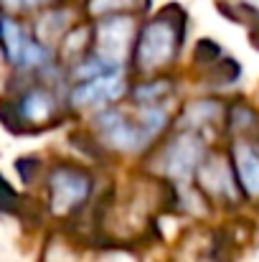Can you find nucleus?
Here are the masks:
<instances>
[{"label": "nucleus", "instance_id": "nucleus-1", "mask_svg": "<svg viewBox=\"0 0 259 262\" xmlns=\"http://www.w3.org/2000/svg\"><path fill=\"white\" fill-rule=\"evenodd\" d=\"M94 138L102 143L104 150L112 153H143L148 150L171 125L168 104L158 107H107L99 110L91 120Z\"/></svg>", "mask_w": 259, "mask_h": 262}, {"label": "nucleus", "instance_id": "nucleus-2", "mask_svg": "<svg viewBox=\"0 0 259 262\" xmlns=\"http://www.w3.org/2000/svg\"><path fill=\"white\" fill-rule=\"evenodd\" d=\"M185 38V13L180 5L163 8L153 20L143 23L132 49V69L143 77H158L180 56Z\"/></svg>", "mask_w": 259, "mask_h": 262}, {"label": "nucleus", "instance_id": "nucleus-3", "mask_svg": "<svg viewBox=\"0 0 259 262\" xmlns=\"http://www.w3.org/2000/svg\"><path fill=\"white\" fill-rule=\"evenodd\" d=\"M64 115V102L49 82H31L10 99H0V122L10 133H38L54 127Z\"/></svg>", "mask_w": 259, "mask_h": 262}, {"label": "nucleus", "instance_id": "nucleus-4", "mask_svg": "<svg viewBox=\"0 0 259 262\" xmlns=\"http://www.w3.org/2000/svg\"><path fill=\"white\" fill-rule=\"evenodd\" d=\"M0 51L18 74H41L56 64V51L49 49L18 18L0 13Z\"/></svg>", "mask_w": 259, "mask_h": 262}, {"label": "nucleus", "instance_id": "nucleus-5", "mask_svg": "<svg viewBox=\"0 0 259 262\" xmlns=\"http://www.w3.org/2000/svg\"><path fill=\"white\" fill-rule=\"evenodd\" d=\"M94 193V176L77 163H56L46 173V206L54 216L79 214Z\"/></svg>", "mask_w": 259, "mask_h": 262}, {"label": "nucleus", "instance_id": "nucleus-6", "mask_svg": "<svg viewBox=\"0 0 259 262\" xmlns=\"http://www.w3.org/2000/svg\"><path fill=\"white\" fill-rule=\"evenodd\" d=\"M140 23L135 15H107L91 26V54L104 64L122 69L132 59Z\"/></svg>", "mask_w": 259, "mask_h": 262}, {"label": "nucleus", "instance_id": "nucleus-7", "mask_svg": "<svg viewBox=\"0 0 259 262\" xmlns=\"http://www.w3.org/2000/svg\"><path fill=\"white\" fill-rule=\"evenodd\" d=\"M208 156L206 148V138L188 133V130H178L173 138H168L155 156L158 163V173L168 176L173 183H183L185 178H193L201 161Z\"/></svg>", "mask_w": 259, "mask_h": 262}, {"label": "nucleus", "instance_id": "nucleus-8", "mask_svg": "<svg viewBox=\"0 0 259 262\" xmlns=\"http://www.w3.org/2000/svg\"><path fill=\"white\" fill-rule=\"evenodd\" d=\"M193 178H196V188L208 201H216L221 206H237L244 199L242 191H239V183H237V176H234L229 156L208 153L201 161V166H198Z\"/></svg>", "mask_w": 259, "mask_h": 262}, {"label": "nucleus", "instance_id": "nucleus-9", "mask_svg": "<svg viewBox=\"0 0 259 262\" xmlns=\"http://www.w3.org/2000/svg\"><path fill=\"white\" fill-rule=\"evenodd\" d=\"M127 92H130V84L125 79V72L114 69V72H107L102 77L74 84L69 89L66 104H72L74 110H97L99 112V110L112 107V102L122 99Z\"/></svg>", "mask_w": 259, "mask_h": 262}, {"label": "nucleus", "instance_id": "nucleus-10", "mask_svg": "<svg viewBox=\"0 0 259 262\" xmlns=\"http://www.w3.org/2000/svg\"><path fill=\"white\" fill-rule=\"evenodd\" d=\"M226 110L229 107L224 102H219V99H196V102H188L180 110V115L175 117V127L206 138L208 130L226 127Z\"/></svg>", "mask_w": 259, "mask_h": 262}, {"label": "nucleus", "instance_id": "nucleus-11", "mask_svg": "<svg viewBox=\"0 0 259 262\" xmlns=\"http://www.w3.org/2000/svg\"><path fill=\"white\" fill-rule=\"evenodd\" d=\"M229 161H231L242 196L259 201V143L239 138L229 150Z\"/></svg>", "mask_w": 259, "mask_h": 262}, {"label": "nucleus", "instance_id": "nucleus-12", "mask_svg": "<svg viewBox=\"0 0 259 262\" xmlns=\"http://www.w3.org/2000/svg\"><path fill=\"white\" fill-rule=\"evenodd\" d=\"M132 99H135V107H158V104H166L175 94V82L168 77H153V79H145L140 84L130 89Z\"/></svg>", "mask_w": 259, "mask_h": 262}, {"label": "nucleus", "instance_id": "nucleus-13", "mask_svg": "<svg viewBox=\"0 0 259 262\" xmlns=\"http://www.w3.org/2000/svg\"><path fill=\"white\" fill-rule=\"evenodd\" d=\"M148 8L150 0H86V13L97 20L107 15H135Z\"/></svg>", "mask_w": 259, "mask_h": 262}, {"label": "nucleus", "instance_id": "nucleus-14", "mask_svg": "<svg viewBox=\"0 0 259 262\" xmlns=\"http://www.w3.org/2000/svg\"><path fill=\"white\" fill-rule=\"evenodd\" d=\"M259 127V112L254 107L244 104V102H234L226 110V130L239 133V135H249Z\"/></svg>", "mask_w": 259, "mask_h": 262}, {"label": "nucleus", "instance_id": "nucleus-15", "mask_svg": "<svg viewBox=\"0 0 259 262\" xmlns=\"http://www.w3.org/2000/svg\"><path fill=\"white\" fill-rule=\"evenodd\" d=\"M242 77V67L234 59H219L214 67H208V79L216 87H229Z\"/></svg>", "mask_w": 259, "mask_h": 262}, {"label": "nucleus", "instance_id": "nucleus-16", "mask_svg": "<svg viewBox=\"0 0 259 262\" xmlns=\"http://www.w3.org/2000/svg\"><path fill=\"white\" fill-rule=\"evenodd\" d=\"M0 211L3 214H20L23 211V196L13 188V183L0 173Z\"/></svg>", "mask_w": 259, "mask_h": 262}, {"label": "nucleus", "instance_id": "nucleus-17", "mask_svg": "<svg viewBox=\"0 0 259 262\" xmlns=\"http://www.w3.org/2000/svg\"><path fill=\"white\" fill-rule=\"evenodd\" d=\"M193 56H196V61L201 64V67H214L219 59H221V46L216 43V41H211V38H201L198 43H196V51H193Z\"/></svg>", "mask_w": 259, "mask_h": 262}, {"label": "nucleus", "instance_id": "nucleus-18", "mask_svg": "<svg viewBox=\"0 0 259 262\" xmlns=\"http://www.w3.org/2000/svg\"><path fill=\"white\" fill-rule=\"evenodd\" d=\"M15 171H18V176H20V181H23V183H31L36 176L41 173V161H38V158H33V156L18 158V161H15Z\"/></svg>", "mask_w": 259, "mask_h": 262}, {"label": "nucleus", "instance_id": "nucleus-19", "mask_svg": "<svg viewBox=\"0 0 259 262\" xmlns=\"http://www.w3.org/2000/svg\"><path fill=\"white\" fill-rule=\"evenodd\" d=\"M249 38H252V46H254V49H259V20H257V26L249 31Z\"/></svg>", "mask_w": 259, "mask_h": 262}]
</instances>
